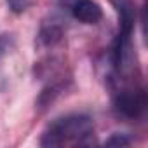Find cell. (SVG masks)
Instances as JSON below:
<instances>
[{"instance_id":"ba28073f","label":"cell","mask_w":148,"mask_h":148,"mask_svg":"<svg viewBox=\"0 0 148 148\" xmlns=\"http://www.w3.org/2000/svg\"><path fill=\"white\" fill-rule=\"evenodd\" d=\"M131 145V139L125 136V134H112L106 141H105V146H129Z\"/></svg>"},{"instance_id":"52a82bcc","label":"cell","mask_w":148,"mask_h":148,"mask_svg":"<svg viewBox=\"0 0 148 148\" xmlns=\"http://www.w3.org/2000/svg\"><path fill=\"white\" fill-rule=\"evenodd\" d=\"M5 2L14 14H23L25 11H28L33 5L35 0H5Z\"/></svg>"},{"instance_id":"8992f818","label":"cell","mask_w":148,"mask_h":148,"mask_svg":"<svg viewBox=\"0 0 148 148\" xmlns=\"http://www.w3.org/2000/svg\"><path fill=\"white\" fill-rule=\"evenodd\" d=\"M14 45H16V38L12 33H0V64L12 52Z\"/></svg>"},{"instance_id":"6da1fadb","label":"cell","mask_w":148,"mask_h":148,"mask_svg":"<svg viewBox=\"0 0 148 148\" xmlns=\"http://www.w3.org/2000/svg\"><path fill=\"white\" fill-rule=\"evenodd\" d=\"M94 134V120L86 113H68L52 120L40 138V146L87 145Z\"/></svg>"},{"instance_id":"3957f363","label":"cell","mask_w":148,"mask_h":148,"mask_svg":"<svg viewBox=\"0 0 148 148\" xmlns=\"http://www.w3.org/2000/svg\"><path fill=\"white\" fill-rule=\"evenodd\" d=\"M59 5L84 25H98L103 18V9L96 0H59Z\"/></svg>"},{"instance_id":"277c9868","label":"cell","mask_w":148,"mask_h":148,"mask_svg":"<svg viewBox=\"0 0 148 148\" xmlns=\"http://www.w3.org/2000/svg\"><path fill=\"white\" fill-rule=\"evenodd\" d=\"M64 40V28L61 21L51 19L45 21L37 33V47L38 51H56Z\"/></svg>"},{"instance_id":"7a4b0ae2","label":"cell","mask_w":148,"mask_h":148,"mask_svg":"<svg viewBox=\"0 0 148 148\" xmlns=\"http://www.w3.org/2000/svg\"><path fill=\"white\" fill-rule=\"evenodd\" d=\"M113 96V110L124 120H139L146 110V92L138 77L110 80Z\"/></svg>"},{"instance_id":"5b68a950","label":"cell","mask_w":148,"mask_h":148,"mask_svg":"<svg viewBox=\"0 0 148 148\" xmlns=\"http://www.w3.org/2000/svg\"><path fill=\"white\" fill-rule=\"evenodd\" d=\"M119 18V37L132 38V32L136 26V5L132 0H110Z\"/></svg>"}]
</instances>
